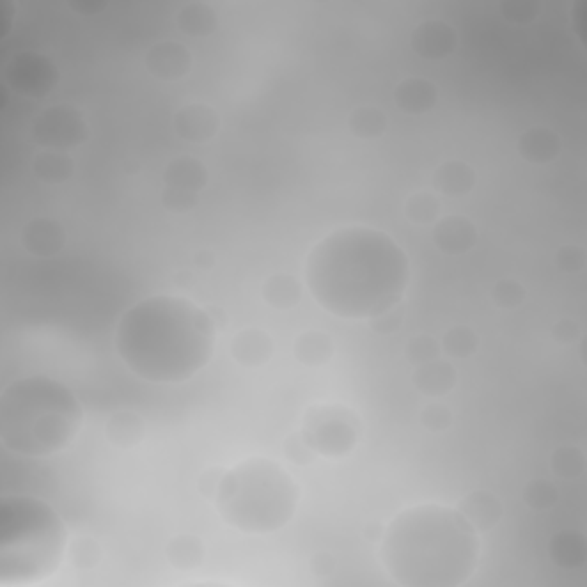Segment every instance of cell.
I'll use <instances>...</instances> for the list:
<instances>
[{
    "label": "cell",
    "mask_w": 587,
    "mask_h": 587,
    "mask_svg": "<svg viewBox=\"0 0 587 587\" xmlns=\"http://www.w3.org/2000/svg\"><path fill=\"white\" fill-rule=\"evenodd\" d=\"M409 257L377 228L344 225L319 241L305 262V285L328 315L354 322L395 310L409 287Z\"/></svg>",
    "instance_id": "cell-1"
},
{
    "label": "cell",
    "mask_w": 587,
    "mask_h": 587,
    "mask_svg": "<svg viewBox=\"0 0 587 587\" xmlns=\"http://www.w3.org/2000/svg\"><path fill=\"white\" fill-rule=\"evenodd\" d=\"M216 322L186 296L154 294L133 303L115 328V351L138 379L177 386L214 356Z\"/></svg>",
    "instance_id": "cell-2"
},
{
    "label": "cell",
    "mask_w": 587,
    "mask_h": 587,
    "mask_svg": "<svg viewBox=\"0 0 587 587\" xmlns=\"http://www.w3.org/2000/svg\"><path fill=\"white\" fill-rule=\"evenodd\" d=\"M480 532L457 507L413 505L383 528L381 562L404 587H459L480 560Z\"/></svg>",
    "instance_id": "cell-3"
},
{
    "label": "cell",
    "mask_w": 587,
    "mask_h": 587,
    "mask_svg": "<svg viewBox=\"0 0 587 587\" xmlns=\"http://www.w3.org/2000/svg\"><path fill=\"white\" fill-rule=\"evenodd\" d=\"M83 406L65 383L51 377H23L0 395V441L23 459H49L76 441Z\"/></svg>",
    "instance_id": "cell-4"
},
{
    "label": "cell",
    "mask_w": 587,
    "mask_h": 587,
    "mask_svg": "<svg viewBox=\"0 0 587 587\" xmlns=\"http://www.w3.org/2000/svg\"><path fill=\"white\" fill-rule=\"evenodd\" d=\"M69 532L60 514L37 496L0 500V585L30 587L60 569Z\"/></svg>",
    "instance_id": "cell-5"
},
{
    "label": "cell",
    "mask_w": 587,
    "mask_h": 587,
    "mask_svg": "<svg viewBox=\"0 0 587 587\" xmlns=\"http://www.w3.org/2000/svg\"><path fill=\"white\" fill-rule=\"evenodd\" d=\"M301 489L283 466L250 457L223 471L214 503L230 528L246 535H271L294 519Z\"/></svg>",
    "instance_id": "cell-6"
},
{
    "label": "cell",
    "mask_w": 587,
    "mask_h": 587,
    "mask_svg": "<svg viewBox=\"0 0 587 587\" xmlns=\"http://www.w3.org/2000/svg\"><path fill=\"white\" fill-rule=\"evenodd\" d=\"M360 420L342 404H317L305 413L301 436L317 457L342 459L356 448Z\"/></svg>",
    "instance_id": "cell-7"
},
{
    "label": "cell",
    "mask_w": 587,
    "mask_h": 587,
    "mask_svg": "<svg viewBox=\"0 0 587 587\" xmlns=\"http://www.w3.org/2000/svg\"><path fill=\"white\" fill-rule=\"evenodd\" d=\"M33 136L42 150L67 152L85 143L88 129H85L83 117L76 108L51 106L35 120Z\"/></svg>",
    "instance_id": "cell-8"
},
{
    "label": "cell",
    "mask_w": 587,
    "mask_h": 587,
    "mask_svg": "<svg viewBox=\"0 0 587 587\" xmlns=\"http://www.w3.org/2000/svg\"><path fill=\"white\" fill-rule=\"evenodd\" d=\"M163 182V207L184 214L198 205V195L207 186V168L193 156H179L168 163Z\"/></svg>",
    "instance_id": "cell-9"
},
{
    "label": "cell",
    "mask_w": 587,
    "mask_h": 587,
    "mask_svg": "<svg viewBox=\"0 0 587 587\" xmlns=\"http://www.w3.org/2000/svg\"><path fill=\"white\" fill-rule=\"evenodd\" d=\"M459 46L457 30L443 19H427L411 35V49L425 60L450 58Z\"/></svg>",
    "instance_id": "cell-10"
},
{
    "label": "cell",
    "mask_w": 587,
    "mask_h": 587,
    "mask_svg": "<svg viewBox=\"0 0 587 587\" xmlns=\"http://www.w3.org/2000/svg\"><path fill=\"white\" fill-rule=\"evenodd\" d=\"M145 65L150 69L152 76L161 78V81H179V78L189 76L193 67V56L184 44L179 42H159L147 51Z\"/></svg>",
    "instance_id": "cell-11"
},
{
    "label": "cell",
    "mask_w": 587,
    "mask_h": 587,
    "mask_svg": "<svg viewBox=\"0 0 587 587\" xmlns=\"http://www.w3.org/2000/svg\"><path fill=\"white\" fill-rule=\"evenodd\" d=\"M21 246L33 257H56L65 248V230L53 218H33L23 225L21 230Z\"/></svg>",
    "instance_id": "cell-12"
},
{
    "label": "cell",
    "mask_w": 587,
    "mask_h": 587,
    "mask_svg": "<svg viewBox=\"0 0 587 587\" xmlns=\"http://www.w3.org/2000/svg\"><path fill=\"white\" fill-rule=\"evenodd\" d=\"M432 237L441 253L457 257L477 244V228L466 216H445L434 223Z\"/></svg>",
    "instance_id": "cell-13"
},
{
    "label": "cell",
    "mask_w": 587,
    "mask_h": 587,
    "mask_svg": "<svg viewBox=\"0 0 587 587\" xmlns=\"http://www.w3.org/2000/svg\"><path fill=\"white\" fill-rule=\"evenodd\" d=\"M221 120L207 104H186L175 115V131L189 143H207L218 133Z\"/></svg>",
    "instance_id": "cell-14"
},
{
    "label": "cell",
    "mask_w": 587,
    "mask_h": 587,
    "mask_svg": "<svg viewBox=\"0 0 587 587\" xmlns=\"http://www.w3.org/2000/svg\"><path fill=\"white\" fill-rule=\"evenodd\" d=\"M459 381L457 367L450 363V360H443L441 356L429 360V363H422L413 372V386H416L418 393L432 399H441L448 393H452Z\"/></svg>",
    "instance_id": "cell-15"
},
{
    "label": "cell",
    "mask_w": 587,
    "mask_h": 587,
    "mask_svg": "<svg viewBox=\"0 0 587 587\" xmlns=\"http://www.w3.org/2000/svg\"><path fill=\"white\" fill-rule=\"evenodd\" d=\"M560 150L562 145L558 133L546 127H532L523 131L519 140H516V152L532 166H549V163L558 159Z\"/></svg>",
    "instance_id": "cell-16"
},
{
    "label": "cell",
    "mask_w": 587,
    "mask_h": 587,
    "mask_svg": "<svg viewBox=\"0 0 587 587\" xmlns=\"http://www.w3.org/2000/svg\"><path fill=\"white\" fill-rule=\"evenodd\" d=\"M457 510L477 532H489L503 519V503L491 491H473L459 500Z\"/></svg>",
    "instance_id": "cell-17"
},
{
    "label": "cell",
    "mask_w": 587,
    "mask_h": 587,
    "mask_svg": "<svg viewBox=\"0 0 587 587\" xmlns=\"http://www.w3.org/2000/svg\"><path fill=\"white\" fill-rule=\"evenodd\" d=\"M273 340L262 328H244L232 340V358L244 367H262L273 356Z\"/></svg>",
    "instance_id": "cell-18"
},
{
    "label": "cell",
    "mask_w": 587,
    "mask_h": 587,
    "mask_svg": "<svg viewBox=\"0 0 587 587\" xmlns=\"http://www.w3.org/2000/svg\"><path fill=\"white\" fill-rule=\"evenodd\" d=\"M438 101V90L425 78H406L395 88V104L399 111L409 115L429 113Z\"/></svg>",
    "instance_id": "cell-19"
},
{
    "label": "cell",
    "mask_w": 587,
    "mask_h": 587,
    "mask_svg": "<svg viewBox=\"0 0 587 587\" xmlns=\"http://www.w3.org/2000/svg\"><path fill=\"white\" fill-rule=\"evenodd\" d=\"M475 170L464 161H448L438 166L434 172V191L448 198H461V195L471 193L475 189Z\"/></svg>",
    "instance_id": "cell-20"
},
{
    "label": "cell",
    "mask_w": 587,
    "mask_h": 587,
    "mask_svg": "<svg viewBox=\"0 0 587 587\" xmlns=\"http://www.w3.org/2000/svg\"><path fill=\"white\" fill-rule=\"evenodd\" d=\"M145 434H147L145 420L140 418L136 411H117L108 418L106 438L108 443L115 445V448H122V450L136 448V445L143 443Z\"/></svg>",
    "instance_id": "cell-21"
},
{
    "label": "cell",
    "mask_w": 587,
    "mask_h": 587,
    "mask_svg": "<svg viewBox=\"0 0 587 587\" xmlns=\"http://www.w3.org/2000/svg\"><path fill=\"white\" fill-rule=\"evenodd\" d=\"M549 555L560 569H583L587 562L585 537L576 530L558 532L549 544Z\"/></svg>",
    "instance_id": "cell-22"
},
{
    "label": "cell",
    "mask_w": 587,
    "mask_h": 587,
    "mask_svg": "<svg viewBox=\"0 0 587 587\" xmlns=\"http://www.w3.org/2000/svg\"><path fill=\"white\" fill-rule=\"evenodd\" d=\"M294 356L305 367H322L333 358V340L324 331H305L294 342Z\"/></svg>",
    "instance_id": "cell-23"
},
{
    "label": "cell",
    "mask_w": 587,
    "mask_h": 587,
    "mask_svg": "<svg viewBox=\"0 0 587 587\" xmlns=\"http://www.w3.org/2000/svg\"><path fill=\"white\" fill-rule=\"evenodd\" d=\"M262 299L273 310H292L301 301V285L289 273H273L262 285Z\"/></svg>",
    "instance_id": "cell-24"
},
{
    "label": "cell",
    "mask_w": 587,
    "mask_h": 587,
    "mask_svg": "<svg viewBox=\"0 0 587 587\" xmlns=\"http://www.w3.org/2000/svg\"><path fill=\"white\" fill-rule=\"evenodd\" d=\"M166 558L179 571L198 569L205 560V544H202L200 537L184 532V535L170 539L166 546Z\"/></svg>",
    "instance_id": "cell-25"
},
{
    "label": "cell",
    "mask_w": 587,
    "mask_h": 587,
    "mask_svg": "<svg viewBox=\"0 0 587 587\" xmlns=\"http://www.w3.org/2000/svg\"><path fill=\"white\" fill-rule=\"evenodd\" d=\"M179 30L191 37H205L211 35L218 26L214 7L207 3H189L184 5L177 14Z\"/></svg>",
    "instance_id": "cell-26"
},
{
    "label": "cell",
    "mask_w": 587,
    "mask_h": 587,
    "mask_svg": "<svg viewBox=\"0 0 587 587\" xmlns=\"http://www.w3.org/2000/svg\"><path fill=\"white\" fill-rule=\"evenodd\" d=\"M35 175L46 184H62L72 177L74 166L65 152L42 150L33 161Z\"/></svg>",
    "instance_id": "cell-27"
},
{
    "label": "cell",
    "mask_w": 587,
    "mask_h": 587,
    "mask_svg": "<svg viewBox=\"0 0 587 587\" xmlns=\"http://www.w3.org/2000/svg\"><path fill=\"white\" fill-rule=\"evenodd\" d=\"M438 342H441V351L445 356L457 358V360L473 356L477 347H480V338H477V333L468 326L450 328V331L443 333V338Z\"/></svg>",
    "instance_id": "cell-28"
},
{
    "label": "cell",
    "mask_w": 587,
    "mask_h": 587,
    "mask_svg": "<svg viewBox=\"0 0 587 587\" xmlns=\"http://www.w3.org/2000/svg\"><path fill=\"white\" fill-rule=\"evenodd\" d=\"M388 127V120L386 115H383L379 108L374 106H363V108H356L354 113L349 117V129L354 136L363 138V140H372V138H379L383 131Z\"/></svg>",
    "instance_id": "cell-29"
},
{
    "label": "cell",
    "mask_w": 587,
    "mask_h": 587,
    "mask_svg": "<svg viewBox=\"0 0 587 587\" xmlns=\"http://www.w3.org/2000/svg\"><path fill=\"white\" fill-rule=\"evenodd\" d=\"M404 214L416 225H432L441 218V202L434 193H413L404 202Z\"/></svg>",
    "instance_id": "cell-30"
},
{
    "label": "cell",
    "mask_w": 587,
    "mask_h": 587,
    "mask_svg": "<svg viewBox=\"0 0 587 587\" xmlns=\"http://www.w3.org/2000/svg\"><path fill=\"white\" fill-rule=\"evenodd\" d=\"M553 473L558 477H565V480H578L585 473V455L581 448L576 445H562L553 452L551 457Z\"/></svg>",
    "instance_id": "cell-31"
},
{
    "label": "cell",
    "mask_w": 587,
    "mask_h": 587,
    "mask_svg": "<svg viewBox=\"0 0 587 587\" xmlns=\"http://www.w3.org/2000/svg\"><path fill=\"white\" fill-rule=\"evenodd\" d=\"M558 498V487L551 480H546V477H535V480H530L523 487V503L535 512L551 510L558 503Z\"/></svg>",
    "instance_id": "cell-32"
},
{
    "label": "cell",
    "mask_w": 587,
    "mask_h": 587,
    "mask_svg": "<svg viewBox=\"0 0 587 587\" xmlns=\"http://www.w3.org/2000/svg\"><path fill=\"white\" fill-rule=\"evenodd\" d=\"M404 354L411 365L418 367L422 363H429V360L441 356V342L432 338V335H416V338L406 342Z\"/></svg>",
    "instance_id": "cell-33"
},
{
    "label": "cell",
    "mask_w": 587,
    "mask_h": 587,
    "mask_svg": "<svg viewBox=\"0 0 587 587\" xmlns=\"http://www.w3.org/2000/svg\"><path fill=\"white\" fill-rule=\"evenodd\" d=\"M491 299L500 310H516L526 301V289H523L521 283H516V280L505 278L498 280L496 287H493Z\"/></svg>",
    "instance_id": "cell-34"
},
{
    "label": "cell",
    "mask_w": 587,
    "mask_h": 587,
    "mask_svg": "<svg viewBox=\"0 0 587 587\" xmlns=\"http://www.w3.org/2000/svg\"><path fill=\"white\" fill-rule=\"evenodd\" d=\"M69 555H72L74 567L78 569H92L99 565L101 560V546L97 539L92 537H78L69 544Z\"/></svg>",
    "instance_id": "cell-35"
},
{
    "label": "cell",
    "mask_w": 587,
    "mask_h": 587,
    "mask_svg": "<svg viewBox=\"0 0 587 587\" xmlns=\"http://www.w3.org/2000/svg\"><path fill=\"white\" fill-rule=\"evenodd\" d=\"M539 3L535 0H505L500 3V14L510 21L516 23V26H526V23H532L539 17Z\"/></svg>",
    "instance_id": "cell-36"
},
{
    "label": "cell",
    "mask_w": 587,
    "mask_h": 587,
    "mask_svg": "<svg viewBox=\"0 0 587 587\" xmlns=\"http://www.w3.org/2000/svg\"><path fill=\"white\" fill-rule=\"evenodd\" d=\"M452 420H455V416H452V411L441 402L427 404L425 409H422V413H420L422 427H427L429 432H445V429L452 427Z\"/></svg>",
    "instance_id": "cell-37"
},
{
    "label": "cell",
    "mask_w": 587,
    "mask_h": 587,
    "mask_svg": "<svg viewBox=\"0 0 587 587\" xmlns=\"http://www.w3.org/2000/svg\"><path fill=\"white\" fill-rule=\"evenodd\" d=\"M555 266L562 273H569V276H574V273H581L585 269V250L581 246H562L558 253H555Z\"/></svg>",
    "instance_id": "cell-38"
},
{
    "label": "cell",
    "mask_w": 587,
    "mask_h": 587,
    "mask_svg": "<svg viewBox=\"0 0 587 587\" xmlns=\"http://www.w3.org/2000/svg\"><path fill=\"white\" fill-rule=\"evenodd\" d=\"M285 455H287L289 461H294L296 466H308L310 461L317 457L315 452H312L310 445L305 443V438L301 436V432L287 438V441H285Z\"/></svg>",
    "instance_id": "cell-39"
},
{
    "label": "cell",
    "mask_w": 587,
    "mask_h": 587,
    "mask_svg": "<svg viewBox=\"0 0 587 587\" xmlns=\"http://www.w3.org/2000/svg\"><path fill=\"white\" fill-rule=\"evenodd\" d=\"M370 326L381 335H390V333L399 331V326H402V315H399L397 308L390 310V312H383V315L370 319Z\"/></svg>",
    "instance_id": "cell-40"
},
{
    "label": "cell",
    "mask_w": 587,
    "mask_h": 587,
    "mask_svg": "<svg viewBox=\"0 0 587 587\" xmlns=\"http://www.w3.org/2000/svg\"><path fill=\"white\" fill-rule=\"evenodd\" d=\"M551 333L560 344H574L578 340V335H581V328H578L576 322H571V319H562V322L553 326Z\"/></svg>",
    "instance_id": "cell-41"
},
{
    "label": "cell",
    "mask_w": 587,
    "mask_h": 587,
    "mask_svg": "<svg viewBox=\"0 0 587 587\" xmlns=\"http://www.w3.org/2000/svg\"><path fill=\"white\" fill-rule=\"evenodd\" d=\"M221 475H223V471H218V468H209L207 473H202V477H200V493H202V496L209 498V500H214L218 484H221Z\"/></svg>",
    "instance_id": "cell-42"
},
{
    "label": "cell",
    "mask_w": 587,
    "mask_h": 587,
    "mask_svg": "<svg viewBox=\"0 0 587 587\" xmlns=\"http://www.w3.org/2000/svg\"><path fill=\"white\" fill-rule=\"evenodd\" d=\"M310 565H312V574L328 576L333 571V567H335V560L328 553H317L315 558H312Z\"/></svg>",
    "instance_id": "cell-43"
}]
</instances>
